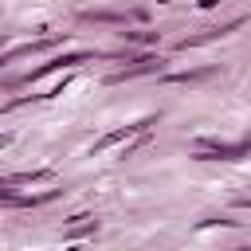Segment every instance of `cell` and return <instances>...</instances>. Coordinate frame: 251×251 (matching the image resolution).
<instances>
[{"mask_svg": "<svg viewBox=\"0 0 251 251\" xmlns=\"http://www.w3.org/2000/svg\"><path fill=\"white\" fill-rule=\"evenodd\" d=\"M8 141H12V137H8V133H0V149H4V145H8Z\"/></svg>", "mask_w": 251, "mask_h": 251, "instance_id": "obj_6", "label": "cell"}, {"mask_svg": "<svg viewBox=\"0 0 251 251\" xmlns=\"http://www.w3.org/2000/svg\"><path fill=\"white\" fill-rule=\"evenodd\" d=\"M196 4H200V8H212V4H216V0H196Z\"/></svg>", "mask_w": 251, "mask_h": 251, "instance_id": "obj_5", "label": "cell"}, {"mask_svg": "<svg viewBox=\"0 0 251 251\" xmlns=\"http://www.w3.org/2000/svg\"><path fill=\"white\" fill-rule=\"evenodd\" d=\"M192 153L200 161H235L239 153H247V145H220V141L200 137V141H192Z\"/></svg>", "mask_w": 251, "mask_h": 251, "instance_id": "obj_2", "label": "cell"}, {"mask_svg": "<svg viewBox=\"0 0 251 251\" xmlns=\"http://www.w3.org/2000/svg\"><path fill=\"white\" fill-rule=\"evenodd\" d=\"M153 71H161V59H153V55H145V59H137L133 67H122V71H114L106 82H126V78H141V75H153Z\"/></svg>", "mask_w": 251, "mask_h": 251, "instance_id": "obj_3", "label": "cell"}, {"mask_svg": "<svg viewBox=\"0 0 251 251\" xmlns=\"http://www.w3.org/2000/svg\"><path fill=\"white\" fill-rule=\"evenodd\" d=\"M94 227H98L94 216H75V220L67 224V235H82V231H94Z\"/></svg>", "mask_w": 251, "mask_h": 251, "instance_id": "obj_4", "label": "cell"}, {"mask_svg": "<svg viewBox=\"0 0 251 251\" xmlns=\"http://www.w3.org/2000/svg\"><path fill=\"white\" fill-rule=\"evenodd\" d=\"M149 126H157V118H141V122H133V126H122V129H110V133H102L90 149L94 153H106V149H114V145H122V141H129V137H137V133H145Z\"/></svg>", "mask_w": 251, "mask_h": 251, "instance_id": "obj_1", "label": "cell"}]
</instances>
